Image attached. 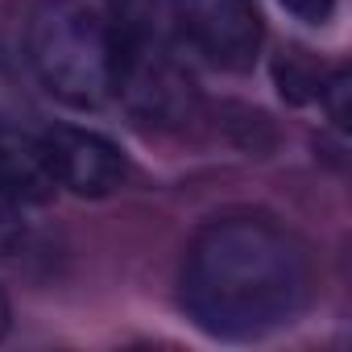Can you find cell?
<instances>
[{
	"mask_svg": "<svg viewBox=\"0 0 352 352\" xmlns=\"http://www.w3.org/2000/svg\"><path fill=\"white\" fill-rule=\"evenodd\" d=\"M179 298L199 331L220 340H261L294 323L307 307L311 253L274 216H220L191 236Z\"/></svg>",
	"mask_w": 352,
	"mask_h": 352,
	"instance_id": "obj_1",
	"label": "cell"
},
{
	"mask_svg": "<svg viewBox=\"0 0 352 352\" xmlns=\"http://www.w3.org/2000/svg\"><path fill=\"white\" fill-rule=\"evenodd\" d=\"M25 50L38 83L75 112H96L112 100L116 42L112 25L87 0H42L30 13Z\"/></svg>",
	"mask_w": 352,
	"mask_h": 352,
	"instance_id": "obj_2",
	"label": "cell"
},
{
	"mask_svg": "<svg viewBox=\"0 0 352 352\" xmlns=\"http://www.w3.org/2000/svg\"><path fill=\"white\" fill-rule=\"evenodd\" d=\"M46 153H50V170H54V183L67 187L79 199H108L124 187L129 179V162L124 153L91 133V129H75V124H58L50 133H42Z\"/></svg>",
	"mask_w": 352,
	"mask_h": 352,
	"instance_id": "obj_4",
	"label": "cell"
},
{
	"mask_svg": "<svg viewBox=\"0 0 352 352\" xmlns=\"http://www.w3.org/2000/svg\"><path fill=\"white\" fill-rule=\"evenodd\" d=\"M9 331V302H5V294H0V336Z\"/></svg>",
	"mask_w": 352,
	"mask_h": 352,
	"instance_id": "obj_8",
	"label": "cell"
},
{
	"mask_svg": "<svg viewBox=\"0 0 352 352\" xmlns=\"http://www.w3.org/2000/svg\"><path fill=\"white\" fill-rule=\"evenodd\" d=\"M282 9L294 13V17L307 21V25H323V21L331 17V9H336V0H282Z\"/></svg>",
	"mask_w": 352,
	"mask_h": 352,
	"instance_id": "obj_7",
	"label": "cell"
},
{
	"mask_svg": "<svg viewBox=\"0 0 352 352\" xmlns=\"http://www.w3.org/2000/svg\"><path fill=\"white\" fill-rule=\"evenodd\" d=\"M21 204L13 195L0 191V257H9L21 241H25V220H21Z\"/></svg>",
	"mask_w": 352,
	"mask_h": 352,
	"instance_id": "obj_6",
	"label": "cell"
},
{
	"mask_svg": "<svg viewBox=\"0 0 352 352\" xmlns=\"http://www.w3.org/2000/svg\"><path fill=\"white\" fill-rule=\"evenodd\" d=\"M0 191L13 195L21 208L50 204L54 191H58L46 141L38 133L5 124V120H0Z\"/></svg>",
	"mask_w": 352,
	"mask_h": 352,
	"instance_id": "obj_5",
	"label": "cell"
},
{
	"mask_svg": "<svg viewBox=\"0 0 352 352\" xmlns=\"http://www.w3.org/2000/svg\"><path fill=\"white\" fill-rule=\"evenodd\" d=\"M170 34L220 71H249L261 54V17L253 0H162Z\"/></svg>",
	"mask_w": 352,
	"mask_h": 352,
	"instance_id": "obj_3",
	"label": "cell"
}]
</instances>
